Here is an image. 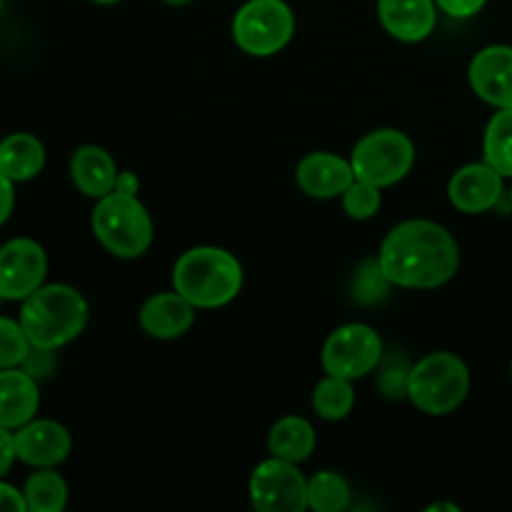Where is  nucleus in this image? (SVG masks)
I'll use <instances>...</instances> for the list:
<instances>
[{"instance_id": "f257e3e1", "label": "nucleus", "mask_w": 512, "mask_h": 512, "mask_svg": "<svg viewBox=\"0 0 512 512\" xmlns=\"http://www.w3.org/2000/svg\"><path fill=\"white\" fill-rule=\"evenodd\" d=\"M378 260L390 283L398 288L433 290L455 278L460 248L443 225L405 220L385 235Z\"/></svg>"}, {"instance_id": "f03ea898", "label": "nucleus", "mask_w": 512, "mask_h": 512, "mask_svg": "<svg viewBox=\"0 0 512 512\" xmlns=\"http://www.w3.org/2000/svg\"><path fill=\"white\" fill-rule=\"evenodd\" d=\"M20 325L30 345L58 350L78 338L88 323V303L83 293L70 285H40L23 300Z\"/></svg>"}, {"instance_id": "7ed1b4c3", "label": "nucleus", "mask_w": 512, "mask_h": 512, "mask_svg": "<svg viewBox=\"0 0 512 512\" xmlns=\"http://www.w3.org/2000/svg\"><path fill=\"white\" fill-rule=\"evenodd\" d=\"M173 285L195 308H223L243 288V265L228 250L200 245L180 255L173 268Z\"/></svg>"}, {"instance_id": "20e7f679", "label": "nucleus", "mask_w": 512, "mask_h": 512, "mask_svg": "<svg viewBox=\"0 0 512 512\" xmlns=\"http://www.w3.org/2000/svg\"><path fill=\"white\" fill-rule=\"evenodd\" d=\"M93 233L115 258H140L153 243V220L138 195L108 193L93 208Z\"/></svg>"}, {"instance_id": "39448f33", "label": "nucleus", "mask_w": 512, "mask_h": 512, "mask_svg": "<svg viewBox=\"0 0 512 512\" xmlns=\"http://www.w3.org/2000/svg\"><path fill=\"white\" fill-rule=\"evenodd\" d=\"M470 393V370L458 355L430 353L410 368L408 398L428 415L455 413Z\"/></svg>"}, {"instance_id": "423d86ee", "label": "nucleus", "mask_w": 512, "mask_h": 512, "mask_svg": "<svg viewBox=\"0 0 512 512\" xmlns=\"http://www.w3.org/2000/svg\"><path fill=\"white\" fill-rule=\"evenodd\" d=\"M295 15L285 0H248L233 18V40L253 58H270L290 43Z\"/></svg>"}, {"instance_id": "0eeeda50", "label": "nucleus", "mask_w": 512, "mask_h": 512, "mask_svg": "<svg viewBox=\"0 0 512 512\" xmlns=\"http://www.w3.org/2000/svg\"><path fill=\"white\" fill-rule=\"evenodd\" d=\"M415 163V145L395 128H380L358 140L350 155V165L358 180L378 188L400 183Z\"/></svg>"}, {"instance_id": "6e6552de", "label": "nucleus", "mask_w": 512, "mask_h": 512, "mask_svg": "<svg viewBox=\"0 0 512 512\" xmlns=\"http://www.w3.org/2000/svg\"><path fill=\"white\" fill-rule=\"evenodd\" d=\"M250 503L260 512H303L308 510V480L298 463L268 458L250 475Z\"/></svg>"}, {"instance_id": "1a4fd4ad", "label": "nucleus", "mask_w": 512, "mask_h": 512, "mask_svg": "<svg viewBox=\"0 0 512 512\" xmlns=\"http://www.w3.org/2000/svg\"><path fill=\"white\" fill-rule=\"evenodd\" d=\"M383 340L370 325L350 323L333 330L323 345V368L328 375L358 380L378 368Z\"/></svg>"}, {"instance_id": "9d476101", "label": "nucleus", "mask_w": 512, "mask_h": 512, "mask_svg": "<svg viewBox=\"0 0 512 512\" xmlns=\"http://www.w3.org/2000/svg\"><path fill=\"white\" fill-rule=\"evenodd\" d=\"M48 255L30 238H13L0 248V295L5 300H25L43 285Z\"/></svg>"}, {"instance_id": "9b49d317", "label": "nucleus", "mask_w": 512, "mask_h": 512, "mask_svg": "<svg viewBox=\"0 0 512 512\" xmlns=\"http://www.w3.org/2000/svg\"><path fill=\"white\" fill-rule=\"evenodd\" d=\"M15 455L30 468H55L65 463L73 440L65 425L55 420H30L13 433Z\"/></svg>"}, {"instance_id": "f8f14e48", "label": "nucleus", "mask_w": 512, "mask_h": 512, "mask_svg": "<svg viewBox=\"0 0 512 512\" xmlns=\"http://www.w3.org/2000/svg\"><path fill=\"white\" fill-rule=\"evenodd\" d=\"M468 80L473 93L493 108H512V48L488 45L470 60Z\"/></svg>"}, {"instance_id": "ddd939ff", "label": "nucleus", "mask_w": 512, "mask_h": 512, "mask_svg": "<svg viewBox=\"0 0 512 512\" xmlns=\"http://www.w3.org/2000/svg\"><path fill=\"white\" fill-rule=\"evenodd\" d=\"M448 198L465 215L488 213L503 198V175L488 163L463 165L450 178Z\"/></svg>"}, {"instance_id": "4468645a", "label": "nucleus", "mask_w": 512, "mask_h": 512, "mask_svg": "<svg viewBox=\"0 0 512 512\" xmlns=\"http://www.w3.org/2000/svg\"><path fill=\"white\" fill-rule=\"evenodd\" d=\"M295 180H298L300 190L310 198L330 200L348 190V185L355 180V173L350 160H343L340 155L310 153L298 163Z\"/></svg>"}, {"instance_id": "2eb2a0df", "label": "nucleus", "mask_w": 512, "mask_h": 512, "mask_svg": "<svg viewBox=\"0 0 512 512\" xmlns=\"http://www.w3.org/2000/svg\"><path fill=\"white\" fill-rule=\"evenodd\" d=\"M378 18L393 38L403 43H420L438 23L435 0H378Z\"/></svg>"}, {"instance_id": "dca6fc26", "label": "nucleus", "mask_w": 512, "mask_h": 512, "mask_svg": "<svg viewBox=\"0 0 512 512\" xmlns=\"http://www.w3.org/2000/svg\"><path fill=\"white\" fill-rule=\"evenodd\" d=\"M140 328L158 340H175L188 333L195 323V305L185 300L178 290L158 293L143 303L138 313Z\"/></svg>"}, {"instance_id": "f3484780", "label": "nucleus", "mask_w": 512, "mask_h": 512, "mask_svg": "<svg viewBox=\"0 0 512 512\" xmlns=\"http://www.w3.org/2000/svg\"><path fill=\"white\" fill-rule=\"evenodd\" d=\"M40 405L38 383L23 368L0 370V425L8 430L23 428L35 418Z\"/></svg>"}, {"instance_id": "a211bd4d", "label": "nucleus", "mask_w": 512, "mask_h": 512, "mask_svg": "<svg viewBox=\"0 0 512 512\" xmlns=\"http://www.w3.org/2000/svg\"><path fill=\"white\" fill-rule=\"evenodd\" d=\"M70 178L80 193L100 200L115 190L118 168L108 150H103L100 145H83L70 158Z\"/></svg>"}, {"instance_id": "6ab92c4d", "label": "nucleus", "mask_w": 512, "mask_h": 512, "mask_svg": "<svg viewBox=\"0 0 512 512\" xmlns=\"http://www.w3.org/2000/svg\"><path fill=\"white\" fill-rule=\"evenodd\" d=\"M45 165V148L35 135L13 133L0 143V170L13 183L33 180Z\"/></svg>"}, {"instance_id": "aec40b11", "label": "nucleus", "mask_w": 512, "mask_h": 512, "mask_svg": "<svg viewBox=\"0 0 512 512\" xmlns=\"http://www.w3.org/2000/svg\"><path fill=\"white\" fill-rule=\"evenodd\" d=\"M268 448L275 458L290 460V463H303L315 450V430L313 425L298 415H285L270 428Z\"/></svg>"}, {"instance_id": "412c9836", "label": "nucleus", "mask_w": 512, "mask_h": 512, "mask_svg": "<svg viewBox=\"0 0 512 512\" xmlns=\"http://www.w3.org/2000/svg\"><path fill=\"white\" fill-rule=\"evenodd\" d=\"M25 503L30 512H60L68 505V485L53 468H38L25 480Z\"/></svg>"}, {"instance_id": "4be33fe9", "label": "nucleus", "mask_w": 512, "mask_h": 512, "mask_svg": "<svg viewBox=\"0 0 512 512\" xmlns=\"http://www.w3.org/2000/svg\"><path fill=\"white\" fill-rule=\"evenodd\" d=\"M313 408L323 420L338 423L348 418L355 408L353 380L338 378V375H325L313 390Z\"/></svg>"}, {"instance_id": "5701e85b", "label": "nucleus", "mask_w": 512, "mask_h": 512, "mask_svg": "<svg viewBox=\"0 0 512 512\" xmlns=\"http://www.w3.org/2000/svg\"><path fill=\"white\" fill-rule=\"evenodd\" d=\"M485 163L493 165L503 178H512V108H500L490 118L483 138Z\"/></svg>"}, {"instance_id": "b1692460", "label": "nucleus", "mask_w": 512, "mask_h": 512, "mask_svg": "<svg viewBox=\"0 0 512 512\" xmlns=\"http://www.w3.org/2000/svg\"><path fill=\"white\" fill-rule=\"evenodd\" d=\"M348 503L350 488L340 473L323 470L308 480V508L315 512H340L348 508Z\"/></svg>"}, {"instance_id": "393cba45", "label": "nucleus", "mask_w": 512, "mask_h": 512, "mask_svg": "<svg viewBox=\"0 0 512 512\" xmlns=\"http://www.w3.org/2000/svg\"><path fill=\"white\" fill-rule=\"evenodd\" d=\"M343 208L348 213V218L353 220H370L383 205V198H380V188L373 183H365V180L355 178L353 183L348 185L343 195Z\"/></svg>"}, {"instance_id": "a878e982", "label": "nucleus", "mask_w": 512, "mask_h": 512, "mask_svg": "<svg viewBox=\"0 0 512 512\" xmlns=\"http://www.w3.org/2000/svg\"><path fill=\"white\" fill-rule=\"evenodd\" d=\"M390 280L388 275L383 273V265L380 260H365L360 265L358 275H355V300L363 305H373L378 300H383L390 290Z\"/></svg>"}, {"instance_id": "bb28decb", "label": "nucleus", "mask_w": 512, "mask_h": 512, "mask_svg": "<svg viewBox=\"0 0 512 512\" xmlns=\"http://www.w3.org/2000/svg\"><path fill=\"white\" fill-rule=\"evenodd\" d=\"M28 350H30V340L28 335H25L20 320L15 323V320L3 318V315H0V370L23 365Z\"/></svg>"}, {"instance_id": "cd10ccee", "label": "nucleus", "mask_w": 512, "mask_h": 512, "mask_svg": "<svg viewBox=\"0 0 512 512\" xmlns=\"http://www.w3.org/2000/svg\"><path fill=\"white\" fill-rule=\"evenodd\" d=\"M53 368H55V350L30 345L28 355H25V360H23L25 373L33 375V378L38 380V378H45V375L53 373Z\"/></svg>"}, {"instance_id": "c85d7f7f", "label": "nucleus", "mask_w": 512, "mask_h": 512, "mask_svg": "<svg viewBox=\"0 0 512 512\" xmlns=\"http://www.w3.org/2000/svg\"><path fill=\"white\" fill-rule=\"evenodd\" d=\"M408 380L410 370H385V373L380 375L378 385L380 390H383L385 398H408Z\"/></svg>"}, {"instance_id": "c756f323", "label": "nucleus", "mask_w": 512, "mask_h": 512, "mask_svg": "<svg viewBox=\"0 0 512 512\" xmlns=\"http://www.w3.org/2000/svg\"><path fill=\"white\" fill-rule=\"evenodd\" d=\"M438 10H443L450 18H473L485 8L488 0H435Z\"/></svg>"}, {"instance_id": "7c9ffc66", "label": "nucleus", "mask_w": 512, "mask_h": 512, "mask_svg": "<svg viewBox=\"0 0 512 512\" xmlns=\"http://www.w3.org/2000/svg\"><path fill=\"white\" fill-rule=\"evenodd\" d=\"M28 503H25V495L20 490H15L13 485L0 483V512H25Z\"/></svg>"}, {"instance_id": "2f4dec72", "label": "nucleus", "mask_w": 512, "mask_h": 512, "mask_svg": "<svg viewBox=\"0 0 512 512\" xmlns=\"http://www.w3.org/2000/svg\"><path fill=\"white\" fill-rule=\"evenodd\" d=\"M15 460H18V455H15L13 433L0 425V478H3L10 468H13Z\"/></svg>"}, {"instance_id": "473e14b6", "label": "nucleus", "mask_w": 512, "mask_h": 512, "mask_svg": "<svg viewBox=\"0 0 512 512\" xmlns=\"http://www.w3.org/2000/svg\"><path fill=\"white\" fill-rule=\"evenodd\" d=\"M15 205V190H13V180L0 170V225L10 218Z\"/></svg>"}, {"instance_id": "72a5a7b5", "label": "nucleus", "mask_w": 512, "mask_h": 512, "mask_svg": "<svg viewBox=\"0 0 512 512\" xmlns=\"http://www.w3.org/2000/svg\"><path fill=\"white\" fill-rule=\"evenodd\" d=\"M138 188H140L138 175L130 173V170H123V173H118V180H115V190H113V193L138 195Z\"/></svg>"}, {"instance_id": "f704fd0d", "label": "nucleus", "mask_w": 512, "mask_h": 512, "mask_svg": "<svg viewBox=\"0 0 512 512\" xmlns=\"http://www.w3.org/2000/svg\"><path fill=\"white\" fill-rule=\"evenodd\" d=\"M93 3H98V5H115V3H120V0H93Z\"/></svg>"}, {"instance_id": "c9c22d12", "label": "nucleus", "mask_w": 512, "mask_h": 512, "mask_svg": "<svg viewBox=\"0 0 512 512\" xmlns=\"http://www.w3.org/2000/svg\"><path fill=\"white\" fill-rule=\"evenodd\" d=\"M165 3H168V5H185V3H190V0H165Z\"/></svg>"}, {"instance_id": "e433bc0d", "label": "nucleus", "mask_w": 512, "mask_h": 512, "mask_svg": "<svg viewBox=\"0 0 512 512\" xmlns=\"http://www.w3.org/2000/svg\"><path fill=\"white\" fill-rule=\"evenodd\" d=\"M3 300H5V298H3V295H0V303H3Z\"/></svg>"}, {"instance_id": "4c0bfd02", "label": "nucleus", "mask_w": 512, "mask_h": 512, "mask_svg": "<svg viewBox=\"0 0 512 512\" xmlns=\"http://www.w3.org/2000/svg\"><path fill=\"white\" fill-rule=\"evenodd\" d=\"M510 378H512V365H510Z\"/></svg>"}, {"instance_id": "58836bf2", "label": "nucleus", "mask_w": 512, "mask_h": 512, "mask_svg": "<svg viewBox=\"0 0 512 512\" xmlns=\"http://www.w3.org/2000/svg\"><path fill=\"white\" fill-rule=\"evenodd\" d=\"M0 8H3V0H0Z\"/></svg>"}]
</instances>
